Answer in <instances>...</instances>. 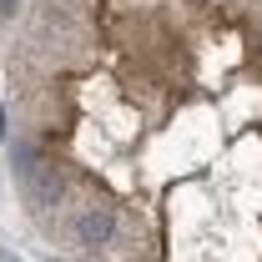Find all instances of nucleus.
<instances>
[{"mask_svg":"<svg viewBox=\"0 0 262 262\" xmlns=\"http://www.w3.org/2000/svg\"><path fill=\"white\" fill-rule=\"evenodd\" d=\"M10 166H15V182L31 212H51L66 196V166L46 151V141L35 136H15L10 141Z\"/></svg>","mask_w":262,"mask_h":262,"instance_id":"1","label":"nucleus"},{"mask_svg":"<svg viewBox=\"0 0 262 262\" xmlns=\"http://www.w3.org/2000/svg\"><path fill=\"white\" fill-rule=\"evenodd\" d=\"M116 232H121V217H116L111 202H81L71 212V222H66L71 247H111Z\"/></svg>","mask_w":262,"mask_h":262,"instance_id":"2","label":"nucleus"},{"mask_svg":"<svg viewBox=\"0 0 262 262\" xmlns=\"http://www.w3.org/2000/svg\"><path fill=\"white\" fill-rule=\"evenodd\" d=\"M15 10H20V0H0V20H15Z\"/></svg>","mask_w":262,"mask_h":262,"instance_id":"3","label":"nucleus"},{"mask_svg":"<svg viewBox=\"0 0 262 262\" xmlns=\"http://www.w3.org/2000/svg\"><path fill=\"white\" fill-rule=\"evenodd\" d=\"M0 262H20V257H15V252H5V247H0Z\"/></svg>","mask_w":262,"mask_h":262,"instance_id":"4","label":"nucleus"}]
</instances>
